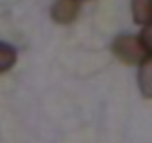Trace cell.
Masks as SVG:
<instances>
[{
    "instance_id": "cell-3",
    "label": "cell",
    "mask_w": 152,
    "mask_h": 143,
    "mask_svg": "<svg viewBox=\"0 0 152 143\" xmlns=\"http://www.w3.org/2000/svg\"><path fill=\"white\" fill-rule=\"evenodd\" d=\"M139 90L145 98H152V56L139 65Z\"/></svg>"
},
{
    "instance_id": "cell-2",
    "label": "cell",
    "mask_w": 152,
    "mask_h": 143,
    "mask_svg": "<svg viewBox=\"0 0 152 143\" xmlns=\"http://www.w3.org/2000/svg\"><path fill=\"white\" fill-rule=\"evenodd\" d=\"M78 11H81V2H76V0H56L52 5V18L58 25H72L78 18Z\"/></svg>"
},
{
    "instance_id": "cell-7",
    "label": "cell",
    "mask_w": 152,
    "mask_h": 143,
    "mask_svg": "<svg viewBox=\"0 0 152 143\" xmlns=\"http://www.w3.org/2000/svg\"><path fill=\"white\" fill-rule=\"evenodd\" d=\"M76 2H87V0H76Z\"/></svg>"
},
{
    "instance_id": "cell-5",
    "label": "cell",
    "mask_w": 152,
    "mask_h": 143,
    "mask_svg": "<svg viewBox=\"0 0 152 143\" xmlns=\"http://www.w3.org/2000/svg\"><path fill=\"white\" fill-rule=\"evenodd\" d=\"M18 61V54H16V47H11L9 43H2L0 40V74L9 72L11 67Z\"/></svg>"
},
{
    "instance_id": "cell-6",
    "label": "cell",
    "mask_w": 152,
    "mask_h": 143,
    "mask_svg": "<svg viewBox=\"0 0 152 143\" xmlns=\"http://www.w3.org/2000/svg\"><path fill=\"white\" fill-rule=\"evenodd\" d=\"M139 40H141V45L145 47V52L152 56V23L143 25V31L139 34Z\"/></svg>"
},
{
    "instance_id": "cell-1",
    "label": "cell",
    "mask_w": 152,
    "mask_h": 143,
    "mask_svg": "<svg viewBox=\"0 0 152 143\" xmlns=\"http://www.w3.org/2000/svg\"><path fill=\"white\" fill-rule=\"evenodd\" d=\"M112 52L116 58H121L128 65H141L150 54L145 52V47L141 45L139 36H132V34H121L116 36L112 43Z\"/></svg>"
},
{
    "instance_id": "cell-4",
    "label": "cell",
    "mask_w": 152,
    "mask_h": 143,
    "mask_svg": "<svg viewBox=\"0 0 152 143\" xmlns=\"http://www.w3.org/2000/svg\"><path fill=\"white\" fill-rule=\"evenodd\" d=\"M132 18L139 25L152 23V0H132Z\"/></svg>"
}]
</instances>
